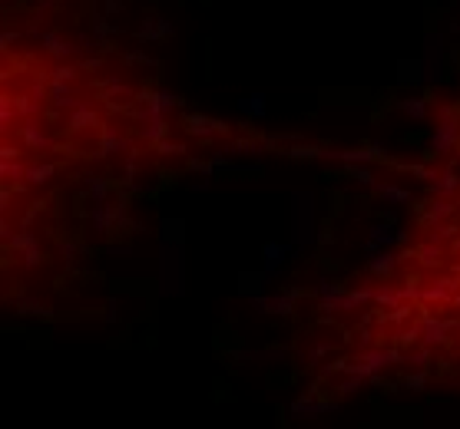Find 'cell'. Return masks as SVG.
<instances>
[{"label":"cell","mask_w":460,"mask_h":429,"mask_svg":"<svg viewBox=\"0 0 460 429\" xmlns=\"http://www.w3.org/2000/svg\"><path fill=\"white\" fill-rule=\"evenodd\" d=\"M159 294H185V238L179 218H166L159 225Z\"/></svg>","instance_id":"6da1fadb"},{"label":"cell","mask_w":460,"mask_h":429,"mask_svg":"<svg viewBox=\"0 0 460 429\" xmlns=\"http://www.w3.org/2000/svg\"><path fill=\"white\" fill-rule=\"evenodd\" d=\"M318 241V208L315 192H292V245L305 248Z\"/></svg>","instance_id":"7a4b0ae2"},{"label":"cell","mask_w":460,"mask_h":429,"mask_svg":"<svg viewBox=\"0 0 460 429\" xmlns=\"http://www.w3.org/2000/svg\"><path fill=\"white\" fill-rule=\"evenodd\" d=\"M447 63V40L441 30H427L424 33V53H421V66H424V83H444V66Z\"/></svg>","instance_id":"3957f363"},{"label":"cell","mask_w":460,"mask_h":429,"mask_svg":"<svg viewBox=\"0 0 460 429\" xmlns=\"http://www.w3.org/2000/svg\"><path fill=\"white\" fill-rule=\"evenodd\" d=\"M398 360H404V354L394 350V347H368V350L358 356L354 363H348L344 370H348V373H361V376L374 380L378 373H384V367H391V363H398Z\"/></svg>","instance_id":"277c9868"},{"label":"cell","mask_w":460,"mask_h":429,"mask_svg":"<svg viewBox=\"0 0 460 429\" xmlns=\"http://www.w3.org/2000/svg\"><path fill=\"white\" fill-rule=\"evenodd\" d=\"M457 139H460V122L454 116H450V109H444V122L430 133V139H427V155H447L450 149L457 146Z\"/></svg>","instance_id":"5b68a950"},{"label":"cell","mask_w":460,"mask_h":429,"mask_svg":"<svg viewBox=\"0 0 460 429\" xmlns=\"http://www.w3.org/2000/svg\"><path fill=\"white\" fill-rule=\"evenodd\" d=\"M10 251L20 258V265L24 267H40L44 265V248H40V238L33 235L30 228H24V231H17L10 241Z\"/></svg>","instance_id":"8992f818"},{"label":"cell","mask_w":460,"mask_h":429,"mask_svg":"<svg viewBox=\"0 0 460 429\" xmlns=\"http://www.w3.org/2000/svg\"><path fill=\"white\" fill-rule=\"evenodd\" d=\"M252 301V307L261 314H278V317H288L295 311V301H298V291H285V294H255L248 297Z\"/></svg>","instance_id":"52a82bcc"},{"label":"cell","mask_w":460,"mask_h":429,"mask_svg":"<svg viewBox=\"0 0 460 429\" xmlns=\"http://www.w3.org/2000/svg\"><path fill=\"white\" fill-rule=\"evenodd\" d=\"M90 222H93V231H100V235H109V231H113V225H126V205H107V202H93Z\"/></svg>","instance_id":"ba28073f"},{"label":"cell","mask_w":460,"mask_h":429,"mask_svg":"<svg viewBox=\"0 0 460 429\" xmlns=\"http://www.w3.org/2000/svg\"><path fill=\"white\" fill-rule=\"evenodd\" d=\"M183 129L192 135V139H202V142H205V139H212V135H226V129H229V126H226L222 119H212V116H202V113H192V116L183 119Z\"/></svg>","instance_id":"9c48e42d"},{"label":"cell","mask_w":460,"mask_h":429,"mask_svg":"<svg viewBox=\"0 0 460 429\" xmlns=\"http://www.w3.org/2000/svg\"><path fill=\"white\" fill-rule=\"evenodd\" d=\"M378 155H384L381 146H371V149H324L322 159H335V162L344 165H368L374 162Z\"/></svg>","instance_id":"30bf717a"},{"label":"cell","mask_w":460,"mask_h":429,"mask_svg":"<svg viewBox=\"0 0 460 429\" xmlns=\"http://www.w3.org/2000/svg\"><path fill=\"white\" fill-rule=\"evenodd\" d=\"M139 135H142V142H149V146H159L163 139L169 135V126H166V116H156V113H146L142 106H139Z\"/></svg>","instance_id":"8fae6325"},{"label":"cell","mask_w":460,"mask_h":429,"mask_svg":"<svg viewBox=\"0 0 460 429\" xmlns=\"http://www.w3.org/2000/svg\"><path fill=\"white\" fill-rule=\"evenodd\" d=\"M17 139H20V146L30 149V152H46V149H50V135L40 129L37 119H24V122L17 126Z\"/></svg>","instance_id":"7c38bea8"},{"label":"cell","mask_w":460,"mask_h":429,"mask_svg":"<svg viewBox=\"0 0 460 429\" xmlns=\"http://www.w3.org/2000/svg\"><path fill=\"white\" fill-rule=\"evenodd\" d=\"M288 254H292V245H285V241H265L261 245V271L268 278H275L278 267L288 261Z\"/></svg>","instance_id":"4fadbf2b"},{"label":"cell","mask_w":460,"mask_h":429,"mask_svg":"<svg viewBox=\"0 0 460 429\" xmlns=\"http://www.w3.org/2000/svg\"><path fill=\"white\" fill-rule=\"evenodd\" d=\"M139 106H142L146 113L166 116L172 106H179V96H176L172 89H149V93H142V96H139Z\"/></svg>","instance_id":"5bb4252c"},{"label":"cell","mask_w":460,"mask_h":429,"mask_svg":"<svg viewBox=\"0 0 460 429\" xmlns=\"http://www.w3.org/2000/svg\"><path fill=\"white\" fill-rule=\"evenodd\" d=\"M166 37H172V23L163 20V17H146V20L136 27L139 44H159V40H166Z\"/></svg>","instance_id":"9a60e30c"},{"label":"cell","mask_w":460,"mask_h":429,"mask_svg":"<svg viewBox=\"0 0 460 429\" xmlns=\"http://www.w3.org/2000/svg\"><path fill=\"white\" fill-rule=\"evenodd\" d=\"M33 37H37V44L44 46L53 59H66V57H73V50H80L70 40H63L60 33H50V30H33Z\"/></svg>","instance_id":"2e32d148"},{"label":"cell","mask_w":460,"mask_h":429,"mask_svg":"<svg viewBox=\"0 0 460 429\" xmlns=\"http://www.w3.org/2000/svg\"><path fill=\"white\" fill-rule=\"evenodd\" d=\"M331 410H338V403H318L311 393L298 397V400L288 406V413H292L295 419H315V416H324V413H331Z\"/></svg>","instance_id":"e0dca14e"},{"label":"cell","mask_w":460,"mask_h":429,"mask_svg":"<svg viewBox=\"0 0 460 429\" xmlns=\"http://www.w3.org/2000/svg\"><path fill=\"white\" fill-rule=\"evenodd\" d=\"M93 126H100V113L93 106L77 103L73 109H66V129L70 133H83V129H93Z\"/></svg>","instance_id":"ac0fdd59"},{"label":"cell","mask_w":460,"mask_h":429,"mask_svg":"<svg viewBox=\"0 0 460 429\" xmlns=\"http://www.w3.org/2000/svg\"><path fill=\"white\" fill-rule=\"evenodd\" d=\"M371 241H374L378 248H391V245H398V241H407V231H404V228H394L391 222H378V225H371Z\"/></svg>","instance_id":"d6986e66"},{"label":"cell","mask_w":460,"mask_h":429,"mask_svg":"<svg viewBox=\"0 0 460 429\" xmlns=\"http://www.w3.org/2000/svg\"><path fill=\"white\" fill-rule=\"evenodd\" d=\"M430 192L437 195V198H450L454 192H460V175H457V169H444L441 175L430 178Z\"/></svg>","instance_id":"ffe728a7"},{"label":"cell","mask_w":460,"mask_h":429,"mask_svg":"<svg viewBox=\"0 0 460 429\" xmlns=\"http://www.w3.org/2000/svg\"><path fill=\"white\" fill-rule=\"evenodd\" d=\"M417 327H421V341L427 343V347H441V343H447V324H444V321H437V317H424Z\"/></svg>","instance_id":"44dd1931"},{"label":"cell","mask_w":460,"mask_h":429,"mask_svg":"<svg viewBox=\"0 0 460 429\" xmlns=\"http://www.w3.org/2000/svg\"><path fill=\"white\" fill-rule=\"evenodd\" d=\"M268 281H272V278H268L265 271H255V274H252V271H242V274H239V294H242V297H255V294L265 291V284H268Z\"/></svg>","instance_id":"7402d4cb"},{"label":"cell","mask_w":460,"mask_h":429,"mask_svg":"<svg viewBox=\"0 0 460 429\" xmlns=\"http://www.w3.org/2000/svg\"><path fill=\"white\" fill-rule=\"evenodd\" d=\"M120 149H126V139L113 126H103V133H100V149H96V155L100 159H109V155H116Z\"/></svg>","instance_id":"603a6c76"},{"label":"cell","mask_w":460,"mask_h":429,"mask_svg":"<svg viewBox=\"0 0 460 429\" xmlns=\"http://www.w3.org/2000/svg\"><path fill=\"white\" fill-rule=\"evenodd\" d=\"M398 83H401V86L424 83V66H421V57H417V59H398Z\"/></svg>","instance_id":"cb8c5ba5"},{"label":"cell","mask_w":460,"mask_h":429,"mask_svg":"<svg viewBox=\"0 0 460 429\" xmlns=\"http://www.w3.org/2000/svg\"><path fill=\"white\" fill-rule=\"evenodd\" d=\"M239 113L252 119H265L268 116V96L265 93H252L246 99H239Z\"/></svg>","instance_id":"d4e9b609"},{"label":"cell","mask_w":460,"mask_h":429,"mask_svg":"<svg viewBox=\"0 0 460 429\" xmlns=\"http://www.w3.org/2000/svg\"><path fill=\"white\" fill-rule=\"evenodd\" d=\"M394 265H398V254H391V248H381L378 254H371L368 271L374 278H387V274L394 271Z\"/></svg>","instance_id":"484cf974"},{"label":"cell","mask_w":460,"mask_h":429,"mask_svg":"<svg viewBox=\"0 0 460 429\" xmlns=\"http://www.w3.org/2000/svg\"><path fill=\"white\" fill-rule=\"evenodd\" d=\"M46 96H50L53 109H73V106H77V93H73L70 83H53Z\"/></svg>","instance_id":"4316f807"},{"label":"cell","mask_w":460,"mask_h":429,"mask_svg":"<svg viewBox=\"0 0 460 429\" xmlns=\"http://www.w3.org/2000/svg\"><path fill=\"white\" fill-rule=\"evenodd\" d=\"M53 175H57V165H53V162H40V159H37V162L27 165L24 182H27V185H46Z\"/></svg>","instance_id":"83f0119b"},{"label":"cell","mask_w":460,"mask_h":429,"mask_svg":"<svg viewBox=\"0 0 460 429\" xmlns=\"http://www.w3.org/2000/svg\"><path fill=\"white\" fill-rule=\"evenodd\" d=\"M378 195L384 198V205H407V202H411V192H407V189H401V185H394V182L378 185Z\"/></svg>","instance_id":"f1b7e54d"},{"label":"cell","mask_w":460,"mask_h":429,"mask_svg":"<svg viewBox=\"0 0 460 429\" xmlns=\"http://www.w3.org/2000/svg\"><path fill=\"white\" fill-rule=\"evenodd\" d=\"M20 116V109H17V99L10 93H3L0 96V133H7L10 126H14V119Z\"/></svg>","instance_id":"f546056e"},{"label":"cell","mask_w":460,"mask_h":429,"mask_svg":"<svg viewBox=\"0 0 460 429\" xmlns=\"http://www.w3.org/2000/svg\"><path fill=\"white\" fill-rule=\"evenodd\" d=\"M401 113H404V116H411V119H417V122H424L427 113H430V103H427V99H421V96H411V99H401Z\"/></svg>","instance_id":"4dcf8cb0"},{"label":"cell","mask_w":460,"mask_h":429,"mask_svg":"<svg viewBox=\"0 0 460 429\" xmlns=\"http://www.w3.org/2000/svg\"><path fill=\"white\" fill-rule=\"evenodd\" d=\"M447 215H454V205H450L447 198H437V202H430V205H427V211H424V222L437 225V222H444Z\"/></svg>","instance_id":"1f68e13d"},{"label":"cell","mask_w":460,"mask_h":429,"mask_svg":"<svg viewBox=\"0 0 460 429\" xmlns=\"http://www.w3.org/2000/svg\"><path fill=\"white\" fill-rule=\"evenodd\" d=\"M86 192H90L93 202H107L109 198V182L103 175H90L86 178Z\"/></svg>","instance_id":"d6a6232c"},{"label":"cell","mask_w":460,"mask_h":429,"mask_svg":"<svg viewBox=\"0 0 460 429\" xmlns=\"http://www.w3.org/2000/svg\"><path fill=\"white\" fill-rule=\"evenodd\" d=\"M239 356V360H252V363H259V360H278V363H282V360H285V350H275V347H272V350H242V354H235Z\"/></svg>","instance_id":"836d02e7"},{"label":"cell","mask_w":460,"mask_h":429,"mask_svg":"<svg viewBox=\"0 0 460 429\" xmlns=\"http://www.w3.org/2000/svg\"><path fill=\"white\" fill-rule=\"evenodd\" d=\"M0 175L7 178V182H17V178L27 175V165H20L17 159H10V162H0Z\"/></svg>","instance_id":"e575fe53"},{"label":"cell","mask_w":460,"mask_h":429,"mask_svg":"<svg viewBox=\"0 0 460 429\" xmlns=\"http://www.w3.org/2000/svg\"><path fill=\"white\" fill-rule=\"evenodd\" d=\"M401 291H391V287H381V291H374V301H378V304H384V307H391V311H394V307H398L401 304Z\"/></svg>","instance_id":"d590c367"},{"label":"cell","mask_w":460,"mask_h":429,"mask_svg":"<svg viewBox=\"0 0 460 429\" xmlns=\"http://www.w3.org/2000/svg\"><path fill=\"white\" fill-rule=\"evenodd\" d=\"M14 307L20 314H50L40 301H30V297H14Z\"/></svg>","instance_id":"8d00e7d4"},{"label":"cell","mask_w":460,"mask_h":429,"mask_svg":"<svg viewBox=\"0 0 460 429\" xmlns=\"http://www.w3.org/2000/svg\"><path fill=\"white\" fill-rule=\"evenodd\" d=\"M338 294H341V284H335V281H322V284H318V301H322V307H324V304H331Z\"/></svg>","instance_id":"74e56055"},{"label":"cell","mask_w":460,"mask_h":429,"mask_svg":"<svg viewBox=\"0 0 460 429\" xmlns=\"http://www.w3.org/2000/svg\"><path fill=\"white\" fill-rule=\"evenodd\" d=\"M17 109H20V116L24 119H33L40 113V103L33 99V96H17Z\"/></svg>","instance_id":"f35d334b"},{"label":"cell","mask_w":460,"mask_h":429,"mask_svg":"<svg viewBox=\"0 0 460 429\" xmlns=\"http://www.w3.org/2000/svg\"><path fill=\"white\" fill-rule=\"evenodd\" d=\"M454 287H457V281H441L437 287H430V291H424V297H427V301H444V297L450 294Z\"/></svg>","instance_id":"ab89813d"},{"label":"cell","mask_w":460,"mask_h":429,"mask_svg":"<svg viewBox=\"0 0 460 429\" xmlns=\"http://www.w3.org/2000/svg\"><path fill=\"white\" fill-rule=\"evenodd\" d=\"M324 149H318V146H295V149H288V155L292 159H318Z\"/></svg>","instance_id":"60d3db41"},{"label":"cell","mask_w":460,"mask_h":429,"mask_svg":"<svg viewBox=\"0 0 460 429\" xmlns=\"http://www.w3.org/2000/svg\"><path fill=\"white\" fill-rule=\"evenodd\" d=\"M417 254H421V261H424V265H434V261H441V245H437V241H430V245H424Z\"/></svg>","instance_id":"b9f144b4"},{"label":"cell","mask_w":460,"mask_h":429,"mask_svg":"<svg viewBox=\"0 0 460 429\" xmlns=\"http://www.w3.org/2000/svg\"><path fill=\"white\" fill-rule=\"evenodd\" d=\"M73 79H77L73 66H53V83H73Z\"/></svg>","instance_id":"7bdbcfd3"},{"label":"cell","mask_w":460,"mask_h":429,"mask_svg":"<svg viewBox=\"0 0 460 429\" xmlns=\"http://www.w3.org/2000/svg\"><path fill=\"white\" fill-rule=\"evenodd\" d=\"M156 149H159L163 155H183V152H185L183 142H169V135H166V139H163V142H159Z\"/></svg>","instance_id":"ee69618b"},{"label":"cell","mask_w":460,"mask_h":429,"mask_svg":"<svg viewBox=\"0 0 460 429\" xmlns=\"http://www.w3.org/2000/svg\"><path fill=\"white\" fill-rule=\"evenodd\" d=\"M454 225H444V222H437L434 225V235H430V241H444V238H454Z\"/></svg>","instance_id":"f6af8a7d"},{"label":"cell","mask_w":460,"mask_h":429,"mask_svg":"<svg viewBox=\"0 0 460 429\" xmlns=\"http://www.w3.org/2000/svg\"><path fill=\"white\" fill-rule=\"evenodd\" d=\"M424 386H427V373H411V376H407V390L421 393Z\"/></svg>","instance_id":"bcb514c9"},{"label":"cell","mask_w":460,"mask_h":429,"mask_svg":"<svg viewBox=\"0 0 460 429\" xmlns=\"http://www.w3.org/2000/svg\"><path fill=\"white\" fill-rule=\"evenodd\" d=\"M17 40H20L17 30H3V33H0V50H10V44H17Z\"/></svg>","instance_id":"7dc6e473"},{"label":"cell","mask_w":460,"mask_h":429,"mask_svg":"<svg viewBox=\"0 0 460 429\" xmlns=\"http://www.w3.org/2000/svg\"><path fill=\"white\" fill-rule=\"evenodd\" d=\"M57 251H60L66 261H73V258H77V245H73V241H60V245H57Z\"/></svg>","instance_id":"c3c4849f"},{"label":"cell","mask_w":460,"mask_h":429,"mask_svg":"<svg viewBox=\"0 0 460 429\" xmlns=\"http://www.w3.org/2000/svg\"><path fill=\"white\" fill-rule=\"evenodd\" d=\"M93 27H96V33H100V37H109V33H113V27L107 23V14L96 17V20H93Z\"/></svg>","instance_id":"681fc988"},{"label":"cell","mask_w":460,"mask_h":429,"mask_svg":"<svg viewBox=\"0 0 460 429\" xmlns=\"http://www.w3.org/2000/svg\"><path fill=\"white\" fill-rule=\"evenodd\" d=\"M126 63H142V66H153V59L146 57V53H139V50H133V53H126Z\"/></svg>","instance_id":"f907efd6"},{"label":"cell","mask_w":460,"mask_h":429,"mask_svg":"<svg viewBox=\"0 0 460 429\" xmlns=\"http://www.w3.org/2000/svg\"><path fill=\"white\" fill-rule=\"evenodd\" d=\"M20 155V149L17 146H0V162H10V159H17Z\"/></svg>","instance_id":"816d5d0a"},{"label":"cell","mask_w":460,"mask_h":429,"mask_svg":"<svg viewBox=\"0 0 460 429\" xmlns=\"http://www.w3.org/2000/svg\"><path fill=\"white\" fill-rule=\"evenodd\" d=\"M123 10V0H103V14H120Z\"/></svg>","instance_id":"f5cc1de1"},{"label":"cell","mask_w":460,"mask_h":429,"mask_svg":"<svg viewBox=\"0 0 460 429\" xmlns=\"http://www.w3.org/2000/svg\"><path fill=\"white\" fill-rule=\"evenodd\" d=\"M354 178H358L361 185H374V175H371L368 169H354Z\"/></svg>","instance_id":"db71d44e"},{"label":"cell","mask_w":460,"mask_h":429,"mask_svg":"<svg viewBox=\"0 0 460 429\" xmlns=\"http://www.w3.org/2000/svg\"><path fill=\"white\" fill-rule=\"evenodd\" d=\"M404 360H411L414 367H424V363H427V354H424V350H417V354H404Z\"/></svg>","instance_id":"11a10c76"},{"label":"cell","mask_w":460,"mask_h":429,"mask_svg":"<svg viewBox=\"0 0 460 429\" xmlns=\"http://www.w3.org/2000/svg\"><path fill=\"white\" fill-rule=\"evenodd\" d=\"M93 46H96V37L83 33V37H80V50H93Z\"/></svg>","instance_id":"9f6ffc18"},{"label":"cell","mask_w":460,"mask_h":429,"mask_svg":"<svg viewBox=\"0 0 460 429\" xmlns=\"http://www.w3.org/2000/svg\"><path fill=\"white\" fill-rule=\"evenodd\" d=\"M0 238H3V241H10V238H14V231H10V222H7V218L0 222Z\"/></svg>","instance_id":"6f0895ef"},{"label":"cell","mask_w":460,"mask_h":429,"mask_svg":"<svg viewBox=\"0 0 460 429\" xmlns=\"http://www.w3.org/2000/svg\"><path fill=\"white\" fill-rule=\"evenodd\" d=\"M109 254H133V245H113Z\"/></svg>","instance_id":"680465c9"},{"label":"cell","mask_w":460,"mask_h":429,"mask_svg":"<svg viewBox=\"0 0 460 429\" xmlns=\"http://www.w3.org/2000/svg\"><path fill=\"white\" fill-rule=\"evenodd\" d=\"M0 208H3V211L10 208V189H3V192H0Z\"/></svg>","instance_id":"91938a15"},{"label":"cell","mask_w":460,"mask_h":429,"mask_svg":"<svg viewBox=\"0 0 460 429\" xmlns=\"http://www.w3.org/2000/svg\"><path fill=\"white\" fill-rule=\"evenodd\" d=\"M113 321H116V304L109 301V307H107V324H113Z\"/></svg>","instance_id":"94428289"},{"label":"cell","mask_w":460,"mask_h":429,"mask_svg":"<svg viewBox=\"0 0 460 429\" xmlns=\"http://www.w3.org/2000/svg\"><path fill=\"white\" fill-rule=\"evenodd\" d=\"M454 248H457V251H460V235H457V241H454Z\"/></svg>","instance_id":"6125c7cd"},{"label":"cell","mask_w":460,"mask_h":429,"mask_svg":"<svg viewBox=\"0 0 460 429\" xmlns=\"http://www.w3.org/2000/svg\"><path fill=\"white\" fill-rule=\"evenodd\" d=\"M457 165H460V155H457Z\"/></svg>","instance_id":"be15d7a7"}]
</instances>
